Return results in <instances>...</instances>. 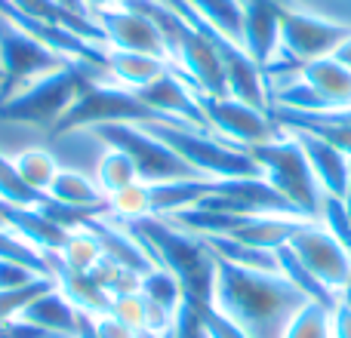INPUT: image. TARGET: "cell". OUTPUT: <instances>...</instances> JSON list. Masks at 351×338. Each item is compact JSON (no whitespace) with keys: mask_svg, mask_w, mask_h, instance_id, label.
I'll list each match as a JSON object with an SVG mask.
<instances>
[{"mask_svg":"<svg viewBox=\"0 0 351 338\" xmlns=\"http://www.w3.org/2000/svg\"><path fill=\"white\" fill-rule=\"evenodd\" d=\"M68 59L25 34L10 16L0 12V99H10L34 77L65 68Z\"/></svg>","mask_w":351,"mask_h":338,"instance_id":"9","label":"cell"},{"mask_svg":"<svg viewBox=\"0 0 351 338\" xmlns=\"http://www.w3.org/2000/svg\"><path fill=\"white\" fill-rule=\"evenodd\" d=\"M284 338H333V329H330V308L308 302L293 317Z\"/></svg>","mask_w":351,"mask_h":338,"instance_id":"34","label":"cell"},{"mask_svg":"<svg viewBox=\"0 0 351 338\" xmlns=\"http://www.w3.org/2000/svg\"><path fill=\"white\" fill-rule=\"evenodd\" d=\"M47 194L68 206H108V197L102 194V187L93 179H86L84 172H74V169H59Z\"/></svg>","mask_w":351,"mask_h":338,"instance_id":"26","label":"cell"},{"mask_svg":"<svg viewBox=\"0 0 351 338\" xmlns=\"http://www.w3.org/2000/svg\"><path fill=\"white\" fill-rule=\"evenodd\" d=\"M121 222V218H117ZM136 240L142 243L154 265L170 271L182 286V296L188 302L213 304V289H216V252L206 246L204 237L191 234V231L173 224L170 218L145 216V218H130L121 222Z\"/></svg>","mask_w":351,"mask_h":338,"instance_id":"2","label":"cell"},{"mask_svg":"<svg viewBox=\"0 0 351 338\" xmlns=\"http://www.w3.org/2000/svg\"><path fill=\"white\" fill-rule=\"evenodd\" d=\"M346 206H348V222H351V187H348V194H346Z\"/></svg>","mask_w":351,"mask_h":338,"instance_id":"45","label":"cell"},{"mask_svg":"<svg viewBox=\"0 0 351 338\" xmlns=\"http://www.w3.org/2000/svg\"><path fill=\"white\" fill-rule=\"evenodd\" d=\"M47 200H49L47 191H34L31 185H25V179L19 175L16 164H12L6 154H0V203L43 209V203H47Z\"/></svg>","mask_w":351,"mask_h":338,"instance_id":"29","label":"cell"},{"mask_svg":"<svg viewBox=\"0 0 351 338\" xmlns=\"http://www.w3.org/2000/svg\"><path fill=\"white\" fill-rule=\"evenodd\" d=\"M102 261V246L93 237V231L77 228L68 234L65 246L59 249V265L68 271H93V268Z\"/></svg>","mask_w":351,"mask_h":338,"instance_id":"30","label":"cell"},{"mask_svg":"<svg viewBox=\"0 0 351 338\" xmlns=\"http://www.w3.org/2000/svg\"><path fill=\"white\" fill-rule=\"evenodd\" d=\"M77 338H99V335H96V326H93V317H90V314H80Z\"/></svg>","mask_w":351,"mask_h":338,"instance_id":"44","label":"cell"},{"mask_svg":"<svg viewBox=\"0 0 351 338\" xmlns=\"http://www.w3.org/2000/svg\"><path fill=\"white\" fill-rule=\"evenodd\" d=\"M333 59H336V62H342V65H346L348 71H351V34L346 37V40H342V47L333 53Z\"/></svg>","mask_w":351,"mask_h":338,"instance_id":"43","label":"cell"},{"mask_svg":"<svg viewBox=\"0 0 351 338\" xmlns=\"http://www.w3.org/2000/svg\"><path fill=\"white\" fill-rule=\"evenodd\" d=\"M6 3H10L12 10H19L22 16H28V18H40V22L59 25V28L74 31V34L86 37V40L108 47V40H105V34H102V28H99L96 18L68 10V6L56 3V0H6Z\"/></svg>","mask_w":351,"mask_h":338,"instance_id":"22","label":"cell"},{"mask_svg":"<svg viewBox=\"0 0 351 338\" xmlns=\"http://www.w3.org/2000/svg\"><path fill=\"white\" fill-rule=\"evenodd\" d=\"M0 224H3V222H0Z\"/></svg>","mask_w":351,"mask_h":338,"instance_id":"46","label":"cell"},{"mask_svg":"<svg viewBox=\"0 0 351 338\" xmlns=\"http://www.w3.org/2000/svg\"><path fill=\"white\" fill-rule=\"evenodd\" d=\"M351 34V25L333 22V18L315 16L305 10L280 6V53L293 65H308V62L327 59L342 47V40Z\"/></svg>","mask_w":351,"mask_h":338,"instance_id":"10","label":"cell"},{"mask_svg":"<svg viewBox=\"0 0 351 338\" xmlns=\"http://www.w3.org/2000/svg\"><path fill=\"white\" fill-rule=\"evenodd\" d=\"M308 298L280 274L247 271L219 259L213 308L234 320L250 338H284Z\"/></svg>","mask_w":351,"mask_h":338,"instance_id":"1","label":"cell"},{"mask_svg":"<svg viewBox=\"0 0 351 338\" xmlns=\"http://www.w3.org/2000/svg\"><path fill=\"white\" fill-rule=\"evenodd\" d=\"M102 28L105 40L111 49H123V53H142L154 55V59H167V47L160 37L158 25L148 16H142L133 6H114V10H99L93 16Z\"/></svg>","mask_w":351,"mask_h":338,"instance_id":"14","label":"cell"},{"mask_svg":"<svg viewBox=\"0 0 351 338\" xmlns=\"http://www.w3.org/2000/svg\"><path fill=\"white\" fill-rule=\"evenodd\" d=\"M250 157L256 160L262 179H265L293 209L302 212L305 218H317L324 191H321V185H317L315 172H311L308 157H305L296 135L284 129L278 139L250 148Z\"/></svg>","mask_w":351,"mask_h":338,"instance_id":"6","label":"cell"},{"mask_svg":"<svg viewBox=\"0 0 351 338\" xmlns=\"http://www.w3.org/2000/svg\"><path fill=\"white\" fill-rule=\"evenodd\" d=\"M123 6H133V10H139L142 16H148L158 25L167 47V62L200 96H228L222 62H219L210 37L197 25H191L185 16H179L164 0H130Z\"/></svg>","mask_w":351,"mask_h":338,"instance_id":"3","label":"cell"},{"mask_svg":"<svg viewBox=\"0 0 351 338\" xmlns=\"http://www.w3.org/2000/svg\"><path fill=\"white\" fill-rule=\"evenodd\" d=\"M12 164H16L19 175L25 179V185H31L34 191H49V185H53L56 172L62 169V166L53 160V154L40 151V148L16 154V157H12Z\"/></svg>","mask_w":351,"mask_h":338,"instance_id":"32","label":"cell"},{"mask_svg":"<svg viewBox=\"0 0 351 338\" xmlns=\"http://www.w3.org/2000/svg\"><path fill=\"white\" fill-rule=\"evenodd\" d=\"M200 108H204L206 127L213 135L231 142L237 148H256L265 142L278 139L284 129L271 120L268 111H259L253 105L241 102L234 96H200Z\"/></svg>","mask_w":351,"mask_h":338,"instance_id":"11","label":"cell"},{"mask_svg":"<svg viewBox=\"0 0 351 338\" xmlns=\"http://www.w3.org/2000/svg\"><path fill=\"white\" fill-rule=\"evenodd\" d=\"M49 286H56V280L40 277V280H34V283L22 286V289L0 292V320H10V317H16L19 311H22L25 304L31 302V298H34V296H40V292H47Z\"/></svg>","mask_w":351,"mask_h":338,"instance_id":"37","label":"cell"},{"mask_svg":"<svg viewBox=\"0 0 351 338\" xmlns=\"http://www.w3.org/2000/svg\"><path fill=\"white\" fill-rule=\"evenodd\" d=\"M204 326H206V335L210 338H250L234 320H228V317H225L222 311H216L213 304H204Z\"/></svg>","mask_w":351,"mask_h":338,"instance_id":"38","label":"cell"},{"mask_svg":"<svg viewBox=\"0 0 351 338\" xmlns=\"http://www.w3.org/2000/svg\"><path fill=\"white\" fill-rule=\"evenodd\" d=\"M56 286H59L62 296H65L80 314H90V317L108 314L111 302H114V296L102 286L96 271H68V268L59 265V271H56Z\"/></svg>","mask_w":351,"mask_h":338,"instance_id":"21","label":"cell"},{"mask_svg":"<svg viewBox=\"0 0 351 338\" xmlns=\"http://www.w3.org/2000/svg\"><path fill=\"white\" fill-rule=\"evenodd\" d=\"M330 329H333V338H351V304L336 298L330 311Z\"/></svg>","mask_w":351,"mask_h":338,"instance_id":"41","label":"cell"},{"mask_svg":"<svg viewBox=\"0 0 351 338\" xmlns=\"http://www.w3.org/2000/svg\"><path fill=\"white\" fill-rule=\"evenodd\" d=\"M142 127L152 129L167 148H173L200 179H250V175H262L247 148H237L213 133L167 120L142 123Z\"/></svg>","mask_w":351,"mask_h":338,"instance_id":"5","label":"cell"},{"mask_svg":"<svg viewBox=\"0 0 351 338\" xmlns=\"http://www.w3.org/2000/svg\"><path fill=\"white\" fill-rule=\"evenodd\" d=\"M0 222L6 228H12L19 237L31 243V246L43 249L49 255H59V249L65 246L68 234L62 224H56L53 218H47L40 209H31V206H12V203H0Z\"/></svg>","mask_w":351,"mask_h":338,"instance_id":"19","label":"cell"},{"mask_svg":"<svg viewBox=\"0 0 351 338\" xmlns=\"http://www.w3.org/2000/svg\"><path fill=\"white\" fill-rule=\"evenodd\" d=\"M167 68H170L167 59H154V55H142V53H123V49H108V77L133 92L148 86L152 80H158Z\"/></svg>","mask_w":351,"mask_h":338,"instance_id":"24","label":"cell"},{"mask_svg":"<svg viewBox=\"0 0 351 338\" xmlns=\"http://www.w3.org/2000/svg\"><path fill=\"white\" fill-rule=\"evenodd\" d=\"M123 3H130V0H84L90 16H96L99 10H114V6H123Z\"/></svg>","mask_w":351,"mask_h":338,"instance_id":"42","label":"cell"},{"mask_svg":"<svg viewBox=\"0 0 351 338\" xmlns=\"http://www.w3.org/2000/svg\"><path fill=\"white\" fill-rule=\"evenodd\" d=\"M170 338H210L206 335V326H204V304L182 298L179 311H176V317H173Z\"/></svg>","mask_w":351,"mask_h":338,"instance_id":"36","label":"cell"},{"mask_svg":"<svg viewBox=\"0 0 351 338\" xmlns=\"http://www.w3.org/2000/svg\"><path fill=\"white\" fill-rule=\"evenodd\" d=\"M280 6L278 0H241V47L262 71H268L280 53Z\"/></svg>","mask_w":351,"mask_h":338,"instance_id":"15","label":"cell"},{"mask_svg":"<svg viewBox=\"0 0 351 338\" xmlns=\"http://www.w3.org/2000/svg\"><path fill=\"white\" fill-rule=\"evenodd\" d=\"M108 314H114L117 320H123L127 326H133L136 333H142V329H148V302L142 298V292H123V296H117L114 302H111V311Z\"/></svg>","mask_w":351,"mask_h":338,"instance_id":"35","label":"cell"},{"mask_svg":"<svg viewBox=\"0 0 351 338\" xmlns=\"http://www.w3.org/2000/svg\"><path fill=\"white\" fill-rule=\"evenodd\" d=\"M93 80H111L105 71L84 62H68L59 71H49L34 77L28 86L12 92L10 99H0V120L25 123L34 129H53L62 120L74 99L93 83Z\"/></svg>","mask_w":351,"mask_h":338,"instance_id":"4","label":"cell"},{"mask_svg":"<svg viewBox=\"0 0 351 338\" xmlns=\"http://www.w3.org/2000/svg\"><path fill=\"white\" fill-rule=\"evenodd\" d=\"M0 261H16V265L34 271L37 277H53L59 271V255H49L43 249L31 246L25 237H19L12 228L0 224Z\"/></svg>","mask_w":351,"mask_h":338,"instance_id":"25","label":"cell"},{"mask_svg":"<svg viewBox=\"0 0 351 338\" xmlns=\"http://www.w3.org/2000/svg\"><path fill=\"white\" fill-rule=\"evenodd\" d=\"M93 326H96V335L99 338H136V329L127 326L123 320H117L114 314L93 317Z\"/></svg>","mask_w":351,"mask_h":338,"instance_id":"40","label":"cell"},{"mask_svg":"<svg viewBox=\"0 0 351 338\" xmlns=\"http://www.w3.org/2000/svg\"><path fill=\"white\" fill-rule=\"evenodd\" d=\"M136 96H139L142 105H145L154 117H160V120L182 123V127H194V129L210 133L204 108H200V92L194 90L182 74H176L173 65L167 68L158 80H152L148 86L136 90Z\"/></svg>","mask_w":351,"mask_h":338,"instance_id":"13","label":"cell"},{"mask_svg":"<svg viewBox=\"0 0 351 338\" xmlns=\"http://www.w3.org/2000/svg\"><path fill=\"white\" fill-rule=\"evenodd\" d=\"M152 111L142 105L133 90L114 83V80H93L74 105L62 114V120L49 129V135H68L77 129H99L108 123H154Z\"/></svg>","mask_w":351,"mask_h":338,"instance_id":"7","label":"cell"},{"mask_svg":"<svg viewBox=\"0 0 351 338\" xmlns=\"http://www.w3.org/2000/svg\"><path fill=\"white\" fill-rule=\"evenodd\" d=\"M16 317H22L25 323H31V326L43 329V333L56 338H77L80 311L62 296L59 286H49L47 292L34 296Z\"/></svg>","mask_w":351,"mask_h":338,"instance_id":"18","label":"cell"},{"mask_svg":"<svg viewBox=\"0 0 351 338\" xmlns=\"http://www.w3.org/2000/svg\"><path fill=\"white\" fill-rule=\"evenodd\" d=\"M194 16H200L206 25L222 31L225 37L241 43V28H243V10L241 0H182Z\"/></svg>","mask_w":351,"mask_h":338,"instance_id":"28","label":"cell"},{"mask_svg":"<svg viewBox=\"0 0 351 338\" xmlns=\"http://www.w3.org/2000/svg\"><path fill=\"white\" fill-rule=\"evenodd\" d=\"M278 265H280V277L290 280V283L296 286V289L302 292L305 298H308V302L324 304V308L333 311V304H336V292H330L327 286H324L321 280H317L315 274H311L308 268H305L302 261L296 259V252H293L290 246H280V249H278Z\"/></svg>","mask_w":351,"mask_h":338,"instance_id":"27","label":"cell"},{"mask_svg":"<svg viewBox=\"0 0 351 338\" xmlns=\"http://www.w3.org/2000/svg\"><path fill=\"white\" fill-rule=\"evenodd\" d=\"M299 77L324 99L327 108H351V71L333 55L302 65Z\"/></svg>","mask_w":351,"mask_h":338,"instance_id":"23","label":"cell"},{"mask_svg":"<svg viewBox=\"0 0 351 338\" xmlns=\"http://www.w3.org/2000/svg\"><path fill=\"white\" fill-rule=\"evenodd\" d=\"M133 181H139V175H136L133 160H130L123 151H114V148H108V151L99 157L96 185L102 187L105 197H111V194H117V191H123V187H130Z\"/></svg>","mask_w":351,"mask_h":338,"instance_id":"31","label":"cell"},{"mask_svg":"<svg viewBox=\"0 0 351 338\" xmlns=\"http://www.w3.org/2000/svg\"><path fill=\"white\" fill-rule=\"evenodd\" d=\"M287 246H290L293 252H296V259L302 261L330 292H336V296H339L342 286L351 280V252L317 218L305 222Z\"/></svg>","mask_w":351,"mask_h":338,"instance_id":"12","label":"cell"},{"mask_svg":"<svg viewBox=\"0 0 351 338\" xmlns=\"http://www.w3.org/2000/svg\"><path fill=\"white\" fill-rule=\"evenodd\" d=\"M34 280H40L34 271H28V268L16 265V261H0V292H12V289H22V286L34 283ZM53 280V277H49Z\"/></svg>","mask_w":351,"mask_h":338,"instance_id":"39","label":"cell"},{"mask_svg":"<svg viewBox=\"0 0 351 338\" xmlns=\"http://www.w3.org/2000/svg\"><path fill=\"white\" fill-rule=\"evenodd\" d=\"M108 206H111V218H121V222L152 216V197H148V185H145V181H133L130 187L111 194Z\"/></svg>","mask_w":351,"mask_h":338,"instance_id":"33","label":"cell"},{"mask_svg":"<svg viewBox=\"0 0 351 338\" xmlns=\"http://www.w3.org/2000/svg\"><path fill=\"white\" fill-rule=\"evenodd\" d=\"M311 218L305 216H253L247 222H241L234 231H231V240L247 243V246H259V249H271L278 252L280 246L296 237V231L302 228Z\"/></svg>","mask_w":351,"mask_h":338,"instance_id":"20","label":"cell"},{"mask_svg":"<svg viewBox=\"0 0 351 338\" xmlns=\"http://www.w3.org/2000/svg\"><path fill=\"white\" fill-rule=\"evenodd\" d=\"M293 135H296L299 145H302L321 191L330 194V197H346L351 187V157L348 154H342L336 145H330V142L317 139V135H311V133H293Z\"/></svg>","mask_w":351,"mask_h":338,"instance_id":"17","label":"cell"},{"mask_svg":"<svg viewBox=\"0 0 351 338\" xmlns=\"http://www.w3.org/2000/svg\"><path fill=\"white\" fill-rule=\"evenodd\" d=\"M99 139L114 151H123L136 166V175L145 185H164V181L200 179L173 148H167L152 129L142 123H108V127L93 129Z\"/></svg>","mask_w":351,"mask_h":338,"instance_id":"8","label":"cell"},{"mask_svg":"<svg viewBox=\"0 0 351 338\" xmlns=\"http://www.w3.org/2000/svg\"><path fill=\"white\" fill-rule=\"evenodd\" d=\"M84 228L93 231V237L99 240V246H102V259L114 261V265L139 274V277H145V274H152L154 268H158L152 255L142 249V243L136 240L117 218L102 216V218H93L90 224H84Z\"/></svg>","mask_w":351,"mask_h":338,"instance_id":"16","label":"cell"}]
</instances>
